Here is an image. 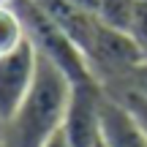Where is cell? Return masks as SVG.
I'll return each mask as SVG.
<instances>
[{"label":"cell","instance_id":"obj_6","mask_svg":"<svg viewBox=\"0 0 147 147\" xmlns=\"http://www.w3.org/2000/svg\"><path fill=\"white\" fill-rule=\"evenodd\" d=\"M139 0H95V16L101 25L128 33Z\"/></svg>","mask_w":147,"mask_h":147},{"label":"cell","instance_id":"obj_2","mask_svg":"<svg viewBox=\"0 0 147 147\" xmlns=\"http://www.w3.org/2000/svg\"><path fill=\"white\" fill-rule=\"evenodd\" d=\"M101 82H74L68 109L63 117V131L74 147H95L101 142V106H104Z\"/></svg>","mask_w":147,"mask_h":147},{"label":"cell","instance_id":"obj_4","mask_svg":"<svg viewBox=\"0 0 147 147\" xmlns=\"http://www.w3.org/2000/svg\"><path fill=\"white\" fill-rule=\"evenodd\" d=\"M101 142H104V147H147L144 125L112 93H104V106H101Z\"/></svg>","mask_w":147,"mask_h":147},{"label":"cell","instance_id":"obj_1","mask_svg":"<svg viewBox=\"0 0 147 147\" xmlns=\"http://www.w3.org/2000/svg\"><path fill=\"white\" fill-rule=\"evenodd\" d=\"M71 76L49 57L38 55V68L19 109L5 123L3 147H41L63 125L71 98Z\"/></svg>","mask_w":147,"mask_h":147},{"label":"cell","instance_id":"obj_5","mask_svg":"<svg viewBox=\"0 0 147 147\" xmlns=\"http://www.w3.org/2000/svg\"><path fill=\"white\" fill-rule=\"evenodd\" d=\"M27 41V25L22 8L16 0H3L0 3V55L16 49Z\"/></svg>","mask_w":147,"mask_h":147},{"label":"cell","instance_id":"obj_8","mask_svg":"<svg viewBox=\"0 0 147 147\" xmlns=\"http://www.w3.org/2000/svg\"><path fill=\"white\" fill-rule=\"evenodd\" d=\"M117 98H120L123 104L136 115V120L142 123L144 131H147V95H139V93H120Z\"/></svg>","mask_w":147,"mask_h":147},{"label":"cell","instance_id":"obj_10","mask_svg":"<svg viewBox=\"0 0 147 147\" xmlns=\"http://www.w3.org/2000/svg\"><path fill=\"white\" fill-rule=\"evenodd\" d=\"M3 134H5V123L0 120V147H3Z\"/></svg>","mask_w":147,"mask_h":147},{"label":"cell","instance_id":"obj_9","mask_svg":"<svg viewBox=\"0 0 147 147\" xmlns=\"http://www.w3.org/2000/svg\"><path fill=\"white\" fill-rule=\"evenodd\" d=\"M41 147H74V144H71V139L65 136L63 128H57V131H55V134H52V136H49Z\"/></svg>","mask_w":147,"mask_h":147},{"label":"cell","instance_id":"obj_3","mask_svg":"<svg viewBox=\"0 0 147 147\" xmlns=\"http://www.w3.org/2000/svg\"><path fill=\"white\" fill-rule=\"evenodd\" d=\"M38 68V49L27 38L16 49L0 55V120L8 123L27 95Z\"/></svg>","mask_w":147,"mask_h":147},{"label":"cell","instance_id":"obj_7","mask_svg":"<svg viewBox=\"0 0 147 147\" xmlns=\"http://www.w3.org/2000/svg\"><path fill=\"white\" fill-rule=\"evenodd\" d=\"M128 36L134 38V44L142 49V55L147 57V0H139L136 3L131 27H128Z\"/></svg>","mask_w":147,"mask_h":147},{"label":"cell","instance_id":"obj_11","mask_svg":"<svg viewBox=\"0 0 147 147\" xmlns=\"http://www.w3.org/2000/svg\"><path fill=\"white\" fill-rule=\"evenodd\" d=\"M95 147H104V142H98V144H95Z\"/></svg>","mask_w":147,"mask_h":147},{"label":"cell","instance_id":"obj_12","mask_svg":"<svg viewBox=\"0 0 147 147\" xmlns=\"http://www.w3.org/2000/svg\"><path fill=\"white\" fill-rule=\"evenodd\" d=\"M0 3H3V0H0Z\"/></svg>","mask_w":147,"mask_h":147}]
</instances>
